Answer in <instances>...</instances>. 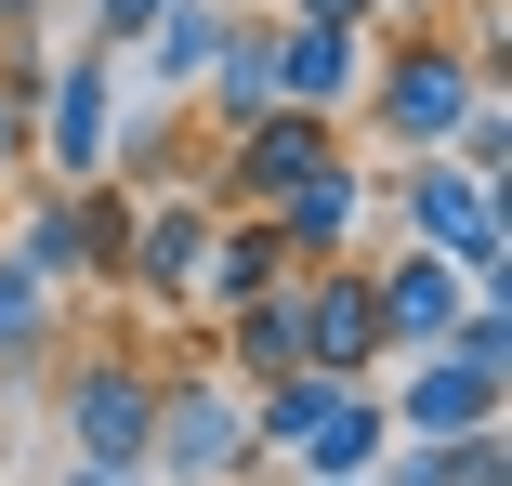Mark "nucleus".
<instances>
[{
  "label": "nucleus",
  "instance_id": "obj_1",
  "mask_svg": "<svg viewBox=\"0 0 512 486\" xmlns=\"http://www.w3.org/2000/svg\"><path fill=\"white\" fill-rule=\"evenodd\" d=\"M486 92V53L434 14V27H368V79H355V119L342 132H368V145H394V158H421V145H447L460 132V106Z\"/></svg>",
  "mask_w": 512,
  "mask_h": 486
},
{
  "label": "nucleus",
  "instance_id": "obj_2",
  "mask_svg": "<svg viewBox=\"0 0 512 486\" xmlns=\"http://www.w3.org/2000/svg\"><path fill=\"white\" fill-rule=\"evenodd\" d=\"M381 211H394V237H421V250H447L473 289H512V211H499V184L486 171H460L447 145H421V158H394V184H381Z\"/></svg>",
  "mask_w": 512,
  "mask_h": 486
},
{
  "label": "nucleus",
  "instance_id": "obj_3",
  "mask_svg": "<svg viewBox=\"0 0 512 486\" xmlns=\"http://www.w3.org/2000/svg\"><path fill=\"white\" fill-rule=\"evenodd\" d=\"M145 473H158V486H263V447H250V381H224V368H158Z\"/></svg>",
  "mask_w": 512,
  "mask_h": 486
},
{
  "label": "nucleus",
  "instance_id": "obj_4",
  "mask_svg": "<svg viewBox=\"0 0 512 486\" xmlns=\"http://www.w3.org/2000/svg\"><path fill=\"white\" fill-rule=\"evenodd\" d=\"M342 145H355V132L316 119V106H263V119L211 132V171H197V184H211V211H276L289 184H302V171H329Z\"/></svg>",
  "mask_w": 512,
  "mask_h": 486
},
{
  "label": "nucleus",
  "instance_id": "obj_5",
  "mask_svg": "<svg viewBox=\"0 0 512 486\" xmlns=\"http://www.w3.org/2000/svg\"><path fill=\"white\" fill-rule=\"evenodd\" d=\"M106 132H119V53L66 40L40 66V145H27V171L40 184H106Z\"/></svg>",
  "mask_w": 512,
  "mask_h": 486
},
{
  "label": "nucleus",
  "instance_id": "obj_6",
  "mask_svg": "<svg viewBox=\"0 0 512 486\" xmlns=\"http://www.w3.org/2000/svg\"><path fill=\"white\" fill-rule=\"evenodd\" d=\"M53 421H66V460H119V473H145V421H158V368L145 355H79L66 381H53Z\"/></svg>",
  "mask_w": 512,
  "mask_h": 486
},
{
  "label": "nucleus",
  "instance_id": "obj_7",
  "mask_svg": "<svg viewBox=\"0 0 512 486\" xmlns=\"http://www.w3.org/2000/svg\"><path fill=\"white\" fill-rule=\"evenodd\" d=\"M197 250H211V184H158V198H132V250H119V289L158 316L197 303Z\"/></svg>",
  "mask_w": 512,
  "mask_h": 486
},
{
  "label": "nucleus",
  "instance_id": "obj_8",
  "mask_svg": "<svg viewBox=\"0 0 512 486\" xmlns=\"http://www.w3.org/2000/svg\"><path fill=\"white\" fill-rule=\"evenodd\" d=\"M302 368H342V381H381V303H368V250H329V263H302Z\"/></svg>",
  "mask_w": 512,
  "mask_h": 486
},
{
  "label": "nucleus",
  "instance_id": "obj_9",
  "mask_svg": "<svg viewBox=\"0 0 512 486\" xmlns=\"http://www.w3.org/2000/svg\"><path fill=\"white\" fill-rule=\"evenodd\" d=\"M381 447H394V421H381V381H316V408H302V434H289V486H368L381 473Z\"/></svg>",
  "mask_w": 512,
  "mask_h": 486
},
{
  "label": "nucleus",
  "instance_id": "obj_10",
  "mask_svg": "<svg viewBox=\"0 0 512 486\" xmlns=\"http://www.w3.org/2000/svg\"><path fill=\"white\" fill-rule=\"evenodd\" d=\"M368 303H381V355H434L460 329V303H473V276L447 250H421V237H394V250H368Z\"/></svg>",
  "mask_w": 512,
  "mask_h": 486
},
{
  "label": "nucleus",
  "instance_id": "obj_11",
  "mask_svg": "<svg viewBox=\"0 0 512 486\" xmlns=\"http://www.w3.org/2000/svg\"><path fill=\"white\" fill-rule=\"evenodd\" d=\"M381 421H394V434H473V421H512V381L434 342V355H407V368L381 381Z\"/></svg>",
  "mask_w": 512,
  "mask_h": 486
},
{
  "label": "nucleus",
  "instance_id": "obj_12",
  "mask_svg": "<svg viewBox=\"0 0 512 486\" xmlns=\"http://www.w3.org/2000/svg\"><path fill=\"white\" fill-rule=\"evenodd\" d=\"M368 211H381V171H368V145H342L329 171H302L263 224L289 237V263H329V250H355V237H368Z\"/></svg>",
  "mask_w": 512,
  "mask_h": 486
},
{
  "label": "nucleus",
  "instance_id": "obj_13",
  "mask_svg": "<svg viewBox=\"0 0 512 486\" xmlns=\"http://www.w3.org/2000/svg\"><path fill=\"white\" fill-rule=\"evenodd\" d=\"M197 171H211V132H197L184 92L119 106V132H106V184H119V198H158V184H197Z\"/></svg>",
  "mask_w": 512,
  "mask_h": 486
},
{
  "label": "nucleus",
  "instance_id": "obj_14",
  "mask_svg": "<svg viewBox=\"0 0 512 486\" xmlns=\"http://www.w3.org/2000/svg\"><path fill=\"white\" fill-rule=\"evenodd\" d=\"M263 27H276V106L355 119V79H368V27H316V14H263Z\"/></svg>",
  "mask_w": 512,
  "mask_h": 486
},
{
  "label": "nucleus",
  "instance_id": "obj_15",
  "mask_svg": "<svg viewBox=\"0 0 512 486\" xmlns=\"http://www.w3.org/2000/svg\"><path fill=\"white\" fill-rule=\"evenodd\" d=\"M184 106H197V132H237V119H263V106H276V27L250 14V0H237V27H224V53H211V66H197Z\"/></svg>",
  "mask_w": 512,
  "mask_h": 486
},
{
  "label": "nucleus",
  "instance_id": "obj_16",
  "mask_svg": "<svg viewBox=\"0 0 512 486\" xmlns=\"http://www.w3.org/2000/svg\"><path fill=\"white\" fill-rule=\"evenodd\" d=\"M381 486H512V421H473V434H394V447H381Z\"/></svg>",
  "mask_w": 512,
  "mask_h": 486
},
{
  "label": "nucleus",
  "instance_id": "obj_17",
  "mask_svg": "<svg viewBox=\"0 0 512 486\" xmlns=\"http://www.w3.org/2000/svg\"><path fill=\"white\" fill-rule=\"evenodd\" d=\"M224 27H237V0H158V27L119 53V79H158V92H197V66L224 53Z\"/></svg>",
  "mask_w": 512,
  "mask_h": 486
},
{
  "label": "nucleus",
  "instance_id": "obj_18",
  "mask_svg": "<svg viewBox=\"0 0 512 486\" xmlns=\"http://www.w3.org/2000/svg\"><path fill=\"white\" fill-rule=\"evenodd\" d=\"M66 355V289H40L14 250H0V381H40Z\"/></svg>",
  "mask_w": 512,
  "mask_h": 486
},
{
  "label": "nucleus",
  "instance_id": "obj_19",
  "mask_svg": "<svg viewBox=\"0 0 512 486\" xmlns=\"http://www.w3.org/2000/svg\"><path fill=\"white\" fill-rule=\"evenodd\" d=\"M66 211H79V263H92V289H119V250H132V198H119V184H66Z\"/></svg>",
  "mask_w": 512,
  "mask_h": 486
},
{
  "label": "nucleus",
  "instance_id": "obj_20",
  "mask_svg": "<svg viewBox=\"0 0 512 486\" xmlns=\"http://www.w3.org/2000/svg\"><path fill=\"white\" fill-rule=\"evenodd\" d=\"M158 27V0H79V40H106V53H132Z\"/></svg>",
  "mask_w": 512,
  "mask_h": 486
},
{
  "label": "nucleus",
  "instance_id": "obj_21",
  "mask_svg": "<svg viewBox=\"0 0 512 486\" xmlns=\"http://www.w3.org/2000/svg\"><path fill=\"white\" fill-rule=\"evenodd\" d=\"M40 486H145V473H119V460H53Z\"/></svg>",
  "mask_w": 512,
  "mask_h": 486
},
{
  "label": "nucleus",
  "instance_id": "obj_22",
  "mask_svg": "<svg viewBox=\"0 0 512 486\" xmlns=\"http://www.w3.org/2000/svg\"><path fill=\"white\" fill-rule=\"evenodd\" d=\"M14 27H53V0H0V40H14Z\"/></svg>",
  "mask_w": 512,
  "mask_h": 486
},
{
  "label": "nucleus",
  "instance_id": "obj_23",
  "mask_svg": "<svg viewBox=\"0 0 512 486\" xmlns=\"http://www.w3.org/2000/svg\"><path fill=\"white\" fill-rule=\"evenodd\" d=\"M368 486H381V473H368Z\"/></svg>",
  "mask_w": 512,
  "mask_h": 486
}]
</instances>
